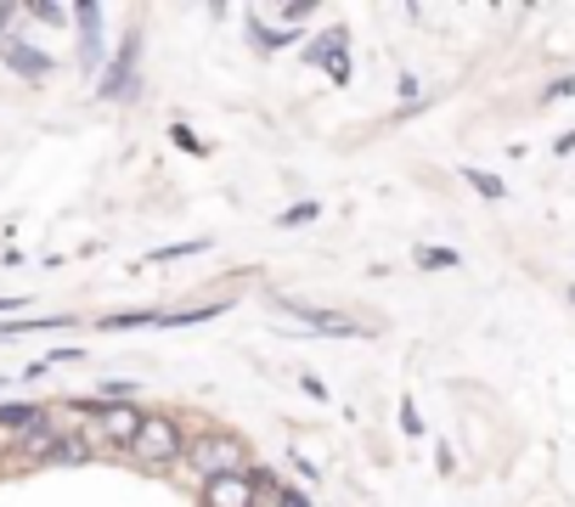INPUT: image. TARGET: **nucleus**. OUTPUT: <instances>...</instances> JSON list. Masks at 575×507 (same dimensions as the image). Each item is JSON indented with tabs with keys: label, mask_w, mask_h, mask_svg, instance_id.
Returning <instances> with one entry per match:
<instances>
[{
	"label": "nucleus",
	"mask_w": 575,
	"mask_h": 507,
	"mask_svg": "<svg viewBox=\"0 0 575 507\" xmlns=\"http://www.w3.org/2000/svg\"><path fill=\"white\" fill-rule=\"evenodd\" d=\"M130 451H136V463H141V468H163V463H176V457H181V422H176V417H163V411H147Z\"/></svg>",
	"instance_id": "obj_1"
},
{
	"label": "nucleus",
	"mask_w": 575,
	"mask_h": 507,
	"mask_svg": "<svg viewBox=\"0 0 575 507\" xmlns=\"http://www.w3.org/2000/svg\"><path fill=\"white\" fill-rule=\"evenodd\" d=\"M187 463H192V468L204 474V485H209V479H220V474H242V446L209 435V440H198V446L187 451Z\"/></svg>",
	"instance_id": "obj_2"
},
{
	"label": "nucleus",
	"mask_w": 575,
	"mask_h": 507,
	"mask_svg": "<svg viewBox=\"0 0 575 507\" xmlns=\"http://www.w3.org/2000/svg\"><path fill=\"white\" fill-rule=\"evenodd\" d=\"M260 501V485L249 474H220L204 485V507H255Z\"/></svg>",
	"instance_id": "obj_3"
},
{
	"label": "nucleus",
	"mask_w": 575,
	"mask_h": 507,
	"mask_svg": "<svg viewBox=\"0 0 575 507\" xmlns=\"http://www.w3.org/2000/svg\"><path fill=\"white\" fill-rule=\"evenodd\" d=\"M141 417H147V411H136V406H102L97 429H102V440H108V446H136Z\"/></svg>",
	"instance_id": "obj_4"
},
{
	"label": "nucleus",
	"mask_w": 575,
	"mask_h": 507,
	"mask_svg": "<svg viewBox=\"0 0 575 507\" xmlns=\"http://www.w3.org/2000/svg\"><path fill=\"white\" fill-rule=\"evenodd\" d=\"M345 46H350V34H345V29H334V34H321V46H310V62H321V68H327V79H334V84H345V79H350Z\"/></svg>",
	"instance_id": "obj_5"
},
{
	"label": "nucleus",
	"mask_w": 575,
	"mask_h": 507,
	"mask_svg": "<svg viewBox=\"0 0 575 507\" xmlns=\"http://www.w3.org/2000/svg\"><path fill=\"white\" fill-rule=\"evenodd\" d=\"M73 23H79V57L86 68L102 62V7H73Z\"/></svg>",
	"instance_id": "obj_6"
},
{
	"label": "nucleus",
	"mask_w": 575,
	"mask_h": 507,
	"mask_svg": "<svg viewBox=\"0 0 575 507\" xmlns=\"http://www.w3.org/2000/svg\"><path fill=\"white\" fill-rule=\"evenodd\" d=\"M0 62H7L12 73H23V79H46V73H51V57H46V51H34V46H18V40H12L7 51H0Z\"/></svg>",
	"instance_id": "obj_7"
},
{
	"label": "nucleus",
	"mask_w": 575,
	"mask_h": 507,
	"mask_svg": "<svg viewBox=\"0 0 575 507\" xmlns=\"http://www.w3.org/2000/svg\"><path fill=\"white\" fill-rule=\"evenodd\" d=\"M130 62H136V34H125V46H119V57H113V68H108V84H102L108 102L130 97Z\"/></svg>",
	"instance_id": "obj_8"
},
{
	"label": "nucleus",
	"mask_w": 575,
	"mask_h": 507,
	"mask_svg": "<svg viewBox=\"0 0 575 507\" xmlns=\"http://www.w3.org/2000/svg\"><path fill=\"white\" fill-rule=\"evenodd\" d=\"M40 406H0V429H40Z\"/></svg>",
	"instance_id": "obj_9"
},
{
	"label": "nucleus",
	"mask_w": 575,
	"mask_h": 507,
	"mask_svg": "<svg viewBox=\"0 0 575 507\" xmlns=\"http://www.w3.org/2000/svg\"><path fill=\"white\" fill-rule=\"evenodd\" d=\"M209 248V237H192V242H170V248H152L147 260L152 266H170V260H187V254H204Z\"/></svg>",
	"instance_id": "obj_10"
},
{
	"label": "nucleus",
	"mask_w": 575,
	"mask_h": 507,
	"mask_svg": "<svg viewBox=\"0 0 575 507\" xmlns=\"http://www.w3.org/2000/svg\"><path fill=\"white\" fill-rule=\"evenodd\" d=\"M260 490H271V501L277 507H310V496L305 490H294V485H277V479H255Z\"/></svg>",
	"instance_id": "obj_11"
},
{
	"label": "nucleus",
	"mask_w": 575,
	"mask_h": 507,
	"mask_svg": "<svg viewBox=\"0 0 575 507\" xmlns=\"http://www.w3.org/2000/svg\"><path fill=\"white\" fill-rule=\"evenodd\" d=\"M46 463H86V440H73V435H62V440H51V451H46Z\"/></svg>",
	"instance_id": "obj_12"
},
{
	"label": "nucleus",
	"mask_w": 575,
	"mask_h": 507,
	"mask_svg": "<svg viewBox=\"0 0 575 507\" xmlns=\"http://www.w3.org/2000/svg\"><path fill=\"white\" fill-rule=\"evenodd\" d=\"M463 176H468V187H474L479 198H503V192H508L497 176H490V169H463Z\"/></svg>",
	"instance_id": "obj_13"
},
{
	"label": "nucleus",
	"mask_w": 575,
	"mask_h": 507,
	"mask_svg": "<svg viewBox=\"0 0 575 507\" xmlns=\"http://www.w3.org/2000/svg\"><path fill=\"white\" fill-rule=\"evenodd\" d=\"M418 266L424 271H452L457 266V248H418Z\"/></svg>",
	"instance_id": "obj_14"
},
{
	"label": "nucleus",
	"mask_w": 575,
	"mask_h": 507,
	"mask_svg": "<svg viewBox=\"0 0 575 507\" xmlns=\"http://www.w3.org/2000/svg\"><path fill=\"white\" fill-rule=\"evenodd\" d=\"M68 316H34V321H0V338H12V332H40V327H62Z\"/></svg>",
	"instance_id": "obj_15"
},
{
	"label": "nucleus",
	"mask_w": 575,
	"mask_h": 507,
	"mask_svg": "<svg viewBox=\"0 0 575 507\" xmlns=\"http://www.w3.org/2000/svg\"><path fill=\"white\" fill-rule=\"evenodd\" d=\"M102 327H108V332H125V327H158V316H147V310H136V316H108Z\"/></svg>",
	"instance_id": "obj_16"
},
{
	"label": "nucleus",
	"mask_w": 575,
	"mask_h": 507,
	"mask_svg": "<svg viewBox=\"0 0 575 507\" xmlns=\"http://www.w3.org/2000/svg\"><path fill=\"white\" fill-rule=\"evenodd\" d=\"M305 220H321V209H316V203H294L277 226H305Z\"/></svg>",
	"instance_id": "obj_17"
},
{
	"label": "nucleus",
	"mask_w": 575,
	"mask_h": 507,
	"mask_svg": "<svg viewBox=\"0 0 575 507\" xmlns=\"http://www.w3.org/2000/svg\"><path fill=\"white\" fill-rule=\"evenodd\" d=\"M400 429H406V435H424V417H418L413 400H400Z\"/></svg>",
	"instance_id": "obj_18"
},
{
	"label": "nucleus",
	"mask_w": 575,
	"mask_h": 507,
	"mask_svg": "<svg viewBox=\"0 0 575 507\" xmlns=\"http://www.w3.org/2000/svg\"><path fill=\"white\" fill-rule=\"evenodd\" d=\"M558 97H575V73H569V79H553L547 91H542V102H558Z\"/></svg>",
	"instance_id": "obj_19"
},
{
	"label": "nucleus",
	"mask_w": 575,
	"mask_h": 507,
	"mask_svg": "<svg viewBox=\"0 0 575 507\" xmlns=\"http://www.w3.org/2000/svg\"><path fill=\"white\" fill-rule=\"evenodd\" d=\"M564 152H575V130H564V136H558V158H564Z\"/></svg>",
	"instance_id": "obj_20"
},
{
	"label": "nucleus",
	"mask_w": 575,
	"mask_h": 507,
	"mask_svg": "<svg viewBox=\"0 0 575 507\" xmlns=\"http://www.w3.org/2000/svg\"><path fill=\"white\" fill-rule=\"evenodd\" d=\"M0 310H23V299H0Z\"/></svg>",
	"instance_id": "obj_21"
},
{
	"label": "nucleus",
	"mask_w": 575,
	"mask_h": 507,
	"mask_svg": "<svg viewBox=\"0 0 575 507\" xmlns=\"http://www.w3.org/2000/svg\"><path fill=\"white\" fill-rule=\"evenodd\" d=\"M12 23V7H0V29H7Z\"/></svg>",
	"instance_id": "obj_22"
},
{
	"label": "nucleus",
	"mask_w": 575,
	"mask_h": 507,
	"mask_svg": "<svg viewBox=\"0 0 575 507\" xmlns=\"http://www.w3.org/2000/svg\"><path fill=\"white\" fill-rule=\"evenodd\" d=\"M569 305H575V282H569Z\"/></svg>",
	"instance_id": "obj_23"
}]
</instances>
